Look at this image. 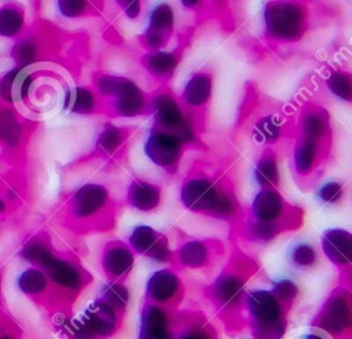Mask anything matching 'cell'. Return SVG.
Segmentation results:
<instances>
[{
  "label": "cell",
  "instance_id": "cell-1",
  "mask_svg": "<svg viewBox=\"0 0 352 339\" xmlns=\"http://www.w3.org/2000/svg\"><path fill=\"white\" fill-rule=\"evenodd\" d=\"M246 325L252 339H283L287 331V309L268 288H252L243 299Z\"/></svg>",
  "mask_w": 352,
  "mask_h": 339
},
{
  "label": "cell",
  "instance_id": "cell-2",
  "mask_svg": "<svg viewBox=\"0 0 352 339\" xmlns=\"http://www.w3.org/2000/svg\"><path fill=\"white\" fill-rule=\"evenodd\" d=\"M122 316L103 299L91 301L80 316L66 323L72 339H110L122 325Z\"/></svg>",
  "mask_w": 352,
  "mask_h": 339
},
{
  "label": "cell",
  "instance_id": "cell-3",
  "mask_svg": "<svg viewBox=\"0 0 352 339\" xmlns=\"http://www.w3.org/2000/svg\"><path fill=\"white\" fill-rule=\"evenodd\" d=\"M311 329L320 332L329 339H349L352 329L351 292L336 288L322 303L311 321Z\"/></svg>",
  "mask_w": 352,
  "mask_h": 339
},
{
  "label": "cell",
  "instance_id": "cell-4",
  "mask_svg": "<svg viewBox=\"0 0 352 339\" xmlns=\"http://www.w3.org/2000/svg\"><path fill=\"white\" fill-rule=\"evenodd\" d=\"M246 277L234 270L227 269L221 272L209 285L208 295L216 310L224 320L234 321L243 310Z\"/></svg>",
  "mask_w": 352,
  "mask_h": 339
},
{
  "label": "cell",
  "instance_id": "cell-5",
  "mask_svg": "<svg viewBox=\"0 0 352 339\" xmlns=\"http://www.w3.org/2000/svg\"><path fill=\"white\" fill-rule=\"evenodd\" d=\"M265 32L276 40H294L304 27V12L293 3H270L264 10Z\"/></svg>",
  "mask_w": 352,
  "mask_h": 339
},
{
  "label": "cell",
  "instance_id": "cell-6",
  "mask_svg": "<svg viewBox=\"0 0 352 339\" xmlns=\"http://www.w3.org/2000/svg\"><path fill=\"white\" fill-rule=\"evenodd\" d=\"M180 317L173 309L144 302L139 314L138 339H175Z\"/></svg>",
  "mask_w": 352,
  "mask_h": 339
},
{
  "label": "cell",
  "instance_id": "cell-7",
  "mask_svg": "<svg viewBox=\"0 0 352 339\" xmlns=\"http://www.w3.org/2000/svg\"><path fill=\"white\" fill-rule=\"evenodd\" d=\"M183 296V283L179 274L170 268L155 270L147 280L144 302L173 309Z\"/></svg>",
  "mask_w": 352,
  "mask_h": 339
},
{
  "label": "cell",
  "instance_id": "cell-8",
  "mask_svg": "<svg viewBox=\"0 0 352 339\" xmlns=\"http://www.w3.org/2000/svg\"><path fill=\"white\" fill-rule=\"evenodd\" d=\"M151 108L158 129L173 135L182 143H187L194 139V133L186 122L182 108L172 96L158 95L151 102Z\"/></svg>",
  "mask_w": 352,
  "mask_h": 339
},
{
  "label": "cell",
  "instance_id": "cell-9",
  "mask_svg": "<svg viewBox=\"0 0 352 339\" xmlns=\"http://www.w3.org/2000/svg\"><path fill=\"white\" fill-rule=\"evenodd\" d=\"M40 268L44 269L45 276L52 283L69 292L76 294L89 283V274L81 266L70 259L54 255L52 251L44 258Z\"/></svg>",
  "mask_w": 352,
  "mask_h": 339
},
{
  "label": "cell",
  "instance_id": "cell-10",
  "mask_svg": "<svg viewBox=\"0 0 352 339\" xmlns=\"http://www.w3.org/2000/svg\"><path fill=\"white\" fill-rule=\"evenodd\" d=\"M224 191L208 177H194L184 181L180 198L186 209L197 213L213 214Z\"/></svg>",
  "mask_w": 352,
  "mask_h": 339
},
{
  "label": "cell",
  "instance_id": "cell-11",
  "mask_svg": "<svg viewBox=\"0 0 352 339\" xmlns=\"http://www.w3.org/2000/svg\"><path fill=\"white\" fill-rule=\"evenodd\" d=\"M182 145L183 143L173 135L155 128L150 132L146 140L144 151L155 165L164 169H170L177 166L182 155Z\"/></svg>",
  "mask_w": 352,
  "mask_h": 339
},
{
  "label": "cell",
  "instance_id": "cell-12",
  "mask_svg": "<svg viewBox=\"0 0 352 339\" xmlns=\"http://www.w3.org/2000/svg\"><path fill=\"white\" fill-rule=\"evenodd\" d=\"M135 264V254L124 242H110L102 251L100 265L109 281H122Z\"/></svg>",
  "mask_w": 352,
  "mask_h": 339
},
{
  "label": "cell",
  "instance_id": "cell-13",
  "mask_svg": "<svg viewBox=\"0 0 352 339\" xmlns=\"http://www.w3.org/2000/svg\"><path fill=\"white\" fill-rule=\"evenodd\" d=\"M326 258L338 268H349L352 261V235L341 228L327 229L320 239Z\"/></svg>",
  "mask_w": 352,
  "mask_h": 339
},
{
  "label": "cell",
  "instance_id": "cell-14",
  "mask_svg": "<svg viewBox=\"0 0 352 339\" xmlns=\"http://www.w3.org/2000/svg\"><path fill=\"white\" fill-rule=\"evenodd\" d=\"M109 200L107 189L99 184H85L80 187L72 198V211L77 218L95 215Z\"/></svg>",
  "mask_w": 352,
  "mask_h": 339
},
{
  "label": "cell",
  "instance_id": "cell-15",
  "mask_svg": "<svg viewBox=\"0 0 352 339\" xmlns=\"http://www.w3.org/2000/svg\"><path fill=\"white\" fill-rule=\"evenodd\" d=\"M173 29V11L168 4H158L153 8L148 19V29L144 34L146 44L158 49L166 44Z\"/></svg>",
  "mask_w": 352,
  "mask_h": 339
},
{
  "label": "cell",
  "instance_id": "cell-16",
  "mask_svg": "<svg viewBox=\"0 0 352 339\" xmlns=\"http://www.w3.org/2000/svg\"><path fill=\"white\" fill-rule=\"evenodd\" d=\"M283 211V198L275 189H261L252 202V213L254 221L279 224L278 221L282 217Z\"/></svg>",
  "mask_w": 352,
  "mask_h": 339
},
{
  "label": "cell",
  "instance_id": "cell-17",
  "mask_svg": "<svg viewBox=\"0 0 352 339\" xmlns=\"http://www.w3.org/2000/svg\"><path fill=\"white\" fill-rule=\"evenodd\" d=\"M176 262L187 269H201L210 264L212 248L204 240H187L173 254Z\"/></svg>",
  "mask_w": 352,
  "mask_h": 339
},
{
  "label": "cell",
  "instance_id": "cell-18",
  "mask_svg": "<svg viewBox=\"0 0 352 339\" xmlns=\"http://www.w3.org/2000/svg\"><path fill=\"white\" fill-rule=\"evenodd\" d=\"M146 97L140 88L131 80L125 78L114 100V110L122 117L140 115L146 110Z\"/></svg>",
  "mask_w": 352,
  "mask_h": 339
},
{
  "label": "cell",
  "instance_id": "cell-19",
  "mask_svg": "<svg viewBox=\"0 0 352 339\" xmlns=\"http://www.w3.org/2000/svg\"><path fill=\"white\" fill-rule=\"evenodd\" d=\"M161 200V189L158 185L135 180L128 188V202L140 211L154 210Z\"/></svg>",
  "mask_w": 352,
  "mask_h": 339
},
{
  "label": "cell",
  "instance_id": "cell-20",
  "mask_svg": "<svg viewBox=\"0 0 352 339\" xmlns=\"http://www.w3.org/2000/svg\"><path fill=\"white\" fill-rule=\"evenodd\" d=\"M212 92L210 75L205 73L194 74L184 86L183 100L194 107L202 106L208 102Z\"/></svg>",
  "mask_w": 352,
  "mask_h": 339
},
{
  "label": "cell",
  "instance_id": "cell-21",
  "mask_svg": "<svg viewBox=\"0 0 352 339\" xmlns=\"http://www.w3.org/2000/svg\"><path fill=\"white\" fill-rule=\"evenodd\" d=\"M175 339H217L214 328L202 317L180 318Z\"/></svg>",
  "mask_w": 352,
  "mask_h": 339
},
{
  "label": "cell",
  "instance_id": "cell-22",
  "mask_svg": "<svg viewBox=\"0 0 352 339\" xmlns=\"http://www.w3.org/2000/svg\"><path fill=\"white\" fill-rule=\"evenodd\" d=\"M161 236L162 233L157 232L154 228L147 225H139L132 229L128 239V246L133 251V254L147 257V254L153 250Z\"/></svg>",
  "mask_w": 352,
  "mask_h": 339
},
{
  "label": "cell",
  "instance_id": "cell-23",
  "mask_svg": "<svg viewBox=\"0 0 352 339\" xmlns=\"http://www.w3.org/2000/svg\"><path fill=\"white\" fill-rule=\"evenodd\" d=\"M254 178L263 189H275L279 183V170L276 158L271 151H267L254 167Z\"/></svg>",
  "mask_w": 352,
  "mask_h": 339
},
{
  "label": "cell",
  "instance_id": "cell-24",
  "mask_svg": "<svg viewBox=\"0 0 352 339\" xmlns=\"http://www.w3.org/2000/svg\"><path fill=\"white\" fill-rule=\"evenodd\" d=\"M100 299H103L106 303H109L111 307H114L121 314L125 313L131 294L128 287L122 281H106L100 288Z\"/></svg>",
  "mask_w": 352,
  "mask_h": 339
},
{
  "label": "cell",
  "instance_id": "cell-25",
  "mask_svg": "<svg viewBox=\"0 0 352 339\" xmlns=\"http://www.w3.org/2000/svg\"><path fill=\"white\" fill-rule=\"evenodd\" d=\"M65 107L74 114H89L95 107L94 93L84 86L69 89L65 96Z\"/></svg>",
  "mask_w": 352,
  "mask_h": 339
},
{
  "label": "cell",
  "instance_id": "cell-26",
  "mask_svg": "<svg viewBox=\"0 0 352 339\" xmlns=\"http://www.w3.org/2000/svg\"><path fill=\"white\" fill-rule=\"evenodd\" d=\"M318 158V143L302 137L294 148V166L301 174H307L315 165Z\"/></svg>",
  "mask_w": 352,
  "mask_h": 339
},
{
  "label": "cell",
  "instance_id": "cell-27",
  "mask_svg": "<svg viewBox=\"0 0 352 339\" xmlns=\"http://www.w3.org/2000/svg\"><path fill=\"white\" fill-rule=\"evenodd\" d=\"M289 261L297 269H309L318 262V250L307 240L297 242L289 250Z\"/></svg>",
  "mask_w": 352,
  "mask_h": 339
},
{
  "label": "cell",
  "instance_id": "cell-28",
  "mask_svg": "<svg viewBox=\"0 0 352 339\" xmlns=\"http://www.w3.org/2000/svg\"><path fill=\"white\" fill-rule=\"evenodd\" d=\"M23 25V12L15 4H7L0 8V36L12 37Z\"/></svg>",
  "mask_w": 352,
  "mask_h": 339
},
{
  "label": "cell",
  "instance_id": "cell-29",
  "mask_svg": "<svg viewBox=\"0 0 352 339\" xmlns=\"http://www.w3.org/2000/svg\"><path fill=\"white\" fill-rule=\"evenodd\" d=\"M18 288L29 295H36V294H41L43 291H45L47 284H48V277L45 276V273L40 269L36 268H30L23 270L18 280H16Z\"/></svg>",
  "mask_w": 352,
  "mask_h": 339
},
{
  "label": "cell",
  "instance_id": "cell-30",
  "mask_svg": "<svg viewBox=\"0 0 352 339\" xmlns=\"http://www.w3.org/2000/svg\"><path fill=\"white\" fill-rule=\"evenodd\" d=\"M329 129V118L322 111H309L302 119V133L305 139L316 141L326 135Z\"/></svg>",
  "mask_w": 352,
  "mask_h": 339
},
{
  "label": "cell",
  "instance_id": "cell-31",
  "mask_svg": "<svg viewBox=\"0 0 352 339\" xmlns=\"http://www.w3.org/2000/svg\"><path fill=\"white\" fill-rule=\"evenodd\" d=\"M177 63V56L173 52H165V51H154L150 54L144 65L148 71H151L154 75L165 77L173 71Z\"/></svg>",
  "mask_w": 352,
  "mask_h": 339
},
{
  "label": "cell",
  "instance_id": "cell-32",
  "mask_svg": "<svg viewBox=\"0 0 352 339\" xmlns=\"http://www.w3.org/2000/svg\"><path fill=\"white\" fill-rule=\"evenodd\" d=\"M22 70L15 67L10 70L0 81V95L7 102H14L16 96L21 97V86L25 75H22Z\"/></svg>",
  "mask_w": 352,
  "mask_h": 339
},
{
  "label": "cell",
  "instance_id": "cell-33",
  "mask_svg": "<svg viewBox=\"0 0 352 339\" xmlns=\"http://www.w3.org/2000/svg\"><path fill=\"white\" fill-rule=\"evenodd\" d=\"M0 139L8 145H15L21 139L19 122L8 110L0 111Z\"/></svg>",
  "mask_w": 352,
  "mask_h": 339
},
{
  "label": "cell",
  "instance_id": "cell-34",
  "mask_svg": "<svg viewBox=\"0 0 352 339\" xmlns=\"http://www.w3.org/2000/svg\"><path fill=\"white\" fill-rule=\"evenodd\" d=\"M271 292L275 295V298L289 310L290 306L294 303L297 295H298V285L287 277L278 279L272 283V287L270 288Z\"/></svg>",
  "mask_w": 352,
  "mask_h": 339
},
{
  "label": "cell",
  "instance_id": "cell-35",
  "mask_svg": "<svg viewBox=\"0 0 352 339\" xmlns=\"http://www.w3.org/2000/svg\"><path fill=\"white\" fill-rule=\"evenodd\" d=\"M327 88L337 97L349 102L351 100V75L344 71H334L327 78Z\"/></svg>",
  "mask_w": 352,
  "mask_h": 339
},
{
  "label": "cell",
  "instance_id": "cell-36",
  "mask_svg": "<svg viewBox=\"0 0 352 339\" xmlns=\"http://www.w3.org/2000/svg\"><path fill=\"white\" fill-rule=\"evenodd\" d=\"M122 135L124 133L120 128L106 126L98 137V147L103 152H113L122 143Z\"/></svg>",
  "mask_w": 352,
  "mask_h": 339
},
{
  "label": "cell",
  "instance_id": "cell-37",
  "mask_svg": "<svg viewBox=\"0 0 352 339\" xmlns=\"http://www.w3.org/2000/svg\"><path fill=\"white\" fill-rule=\"evenodd\" d=\"M256 133L263 141H274L280 135V125L278 124L275 117L268 115L257 122Z\"/></svg>",
  "mask_w": 352,
  "mask_h": 339
},
{
  "label": "cell",
  "instance_id": "cell-38",
  "mask_svg": "<svg viewBox=\"0 0 352 339\" xmlns=\"http://www.w3.org/2000/svg\"><path fill=\"white\" fill-rule=\"evenodd\" d=\"M282 231L279 224H270V222H261V221H253L249 233L253 239L260 242H268L274 239L279 232Z\"/></svg>",
  "mask_w": 352,
  "mask_h": 339
},
{
  "label": "cell",
  "instance_id": "cell-39",
  "mask_svg": "<svg viewBox=\"0 0 352 339\" xmlns=\"http://www.w3.org/2000/svg\"><path fill=\"white\" fill-rule=\"evenodd\" d=\"M12 58L19 69H23L36 59V47L30 41H21L12 49Z\"/></svg>",
  "mask_w": 352,
  "mask_h": 339
},
{
  "label": "cell",
  "instance_id": "cell-40",
  "mask_svg": "<svg viewBox=\"0 0 352 339\" xmlns=\"http://www.w3.org/2000/svg\"><path fill=\"white\" fill-rule=\"evenodd\" d=\"M344 195V188L337 181H329L323 184L318 191V198L323 203H337Z\"/></svg>",
  "mask_w": 352,
  "mask_h": 339
},
{
  "label": "cell",
  "instance_id": "cell-41",
  "mask_svg": "<svg viewBox=\"0 0 352 339\" xmlns=\"http://www.w3.org/2000/svg\"><path fill=\"white\" fill-rule=\"evenodd\" d=\"M88 4L87 1H58V10L65 16H80L85 12Z\"/></svg>",
  "mask_w": 352,
  "mask_h": 339
},
{
  "label": "cell",
  "instance_id": "cell-42",
  "mask_svg": "<svg viewBox=\"0 0 352 339\" xmlns=\"http://www.w3.org/2000/svg\"><path fill=\"white\" fill-rule=\"evenodd\" d=\"M118 3H120V5L122 7V10H124V12H125V15H126L128 18L135 19V18L139 16L140 8H142V5H140L139 1H118Z\"/></svg>",
  "mask_w": 352,
  "mask_h": 339
},
{
  "label": "cell",
  "instance_id": "cell-43",
  "mask_svg": "<svg viewBox=\"0 0 352 339\" xmlns=\"http://www.w3.org/2000/svg\"><path fill=\"white\" fill-rule=\"evenodd\" d=\"M298 339H329L327 336H324V335H322L320 332H316V331H309V332H305V334H302Z\"/></svg>",
  "mask_w": 352,
  "mask_h": 339
},
{
  "label": "cell",
  "instance_id": "cell-44",
  "mask_svg": "<svg viewBox=\"0 0 352 339\" xmlns=\"http://www.w3.org/2000/svg\"><path fill=\"white\" fill-rule=\"evenodd\" d=\"M4 207H6V204H4V202L0 199V213L4 210Z\"/></svg>",
  "mask_w": 352,
  "mask_h": 339
},
{
  "label": "cell",
  "instance_id": "cell-45",
  "mask_svg": "<svg viewBox=\"0 0 352 339\" xmlns=\"http://www.w3.org/2000/svg\"><path fill=\"white\" fill-rule=\"evenodd\" d=\"M0 339H11V338H10L8 335H4V334H3V335H0Z\"/></svg>",
  "mask_w": 352,
  "mask_h": 339
}]
</instances>
